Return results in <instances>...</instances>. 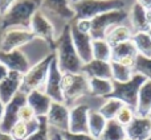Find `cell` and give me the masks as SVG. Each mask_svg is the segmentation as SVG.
<instances>
[{
  "instance_id": "3957f363",
  "label": "cell",
  "mask_w": 151,
  "mask_h": 140,
  "mask_svg": "<svg viewBox=\"0 0 151 140\" xmlns=\"http://www.w3.org/2000/svg\"><path fill=\"white\" fill-rule=\"evenodd\" d=\"M74 20H91L115 9H127L126 0H74L70 1Z\"/></svg>"
},
{
  "instance_id": "e575fe53",
  "label": "cell",
  "mask_w": 151,
  "mask_h": 140,
  "mask_svg": "<svg viewBox=\"0 0 151 140\" xmlns=\"http://www.w3.org/2000/svg\"><path fill=\"white\" fill-rule=\"evenodd\" d=\"M25 140H52V131L47 123L45 118H40V127L35 134H32Z\"/></svg>"
},
{
  "instance_id": "44dd1931",
  "label": "cell",
  "mask_w": 151,
  "mask_h": 140,
  "mask_svg": "<svg viewBox=\"0 0 151 140\" xmlns=\"http://www.w3.org/2000/svg\"><path fill=\"white\" fill-rule=\"evenodd\" d=\"M81 73L90 78H101V79H111V65L106 61L91 60L90 62L83 64Z\"/></svg>"
},
{
  "instance_id": "b9f144b4",
  "label": "cell",
  "mask_w": 151,
  "mask_h": 140,
  "mask_svg": "<svg viewBox=\"0 0 151 140\" xmlns=\"http://www.w3.org/2000/svg\"><path fill=\"white\" fill-rule=\"evenodd\" d=\"M0 140H16V139L9 132H4V131L0 130Z\"/></svg>"
},
{
  "instance_id": "83f0119b",
  "label": "cell",
  "mask_w": 151,
  "mask_h": 140,
  "mask_svg": "<svg viewBox=\"0 0 151 140\" xmlns=\"http://www.w3.org/2000/svg\"><path fill=\"white\" fill-rule=\"evenodd\" d=\"M107 120L99 114L97 110H90L89 112V135H91L93 138H96L97 140L99 139V136L102 135L105 127H106Z\"/></svg>"
},
{
  "instance_id": "8fae6325",
  "label": "cell",
  "mask_w": 151,
  "mask_h": 140,
  "mask_svg": "<svg viewBox=\"0 0 151 140\" xmlns=\"http://www.w3.org/2000/svg\"><path fill=\"white\" fill-rule=\"evenodd\" d=\"M69 109L65 103H58V102H52L49 111H48L47 123L49 126L50 131L53 132H68L69 131Z\"/></svg>"
},
{
  "instance_id": "ba28073f",
  "label": "cell",
  "mask_w": 151,
  "mask_h": 140,
  "mask_svg": "<svg viewBox=\"0 0 151 140\" xmlns=\"http://www.w3.org/2000/svg\"><path fill=\"white\" fill-rule=\"evenodd\" d=\"M29 31L33 33V36L39 40H42L44 42H47L52 49H55L56 39H57L58 33L56 31V26L53 25V23L41 12L37 11L33 15L31 21V26Z\"/></svg>"
},
{
  "instance_id": "f6af8a7d",
  "label": "cell",
  "mask_w": 151,
  "mask_h": 140,
  "mask_svg": "<svg viewBox=\"0 0 151 140\" xmlns=\"http://www.w3.org/2000/svg\"><path fill=\"white\" fill-rule=\"evenodd\" d=\"M55 136H56V139L57 140H63V138H61V135L58 132H55Z\"/></svg>"
},
{
  "instance_id": "ee69618b",
  "label": "cell",
  "mask_w": 151,
  "mask_h": 140,
  "mask_svg": "<svg viewBox=\"0 0 151 140\" xmlns=\"http://www.w3.org/2000/svg\"><path fill=\"white\" fill-rule=\"evenodd\" d=\"M4 106H5V104L3 103L1 101H0V120H1V118H3V112H4Z\"/></svg>"
},
{
  "instance_id": "f1b7e54d",
  "label": "cell",
  "mask_w": 151,
  "mask_h": 140,
  "mask_svg": "<svg viewBox=\"0 0 151 140\" xmlns=\"http://www.w3.org/2000/svg\"><path fill=\"white\" fill-rule=\"evenodd\" d=\"M126 138V130L115 119L107 120L102 135L98 140H123Z\"/></svg>"
},
{
  "instance_id": "4dcf8cb0",
  "label": "cell",
  "mask_w": 151,
  "mask_h": 140,
  "mask_svg": "<svg viewBox=\"0 0 151 140\" xmlns=\"http://www.w3.org/2000/svg\"><path fill=\"white\" fill-rule=\"evenodd\" d=\"M91 49H93V60L106 61V62L111 61V46L105 39L93 40Z\"/></svg>"
},
{
  "instance_id": "f35d334b",
  "label": "cell",
  "mask_w": 151,
  "mask_h": 140,
  "mask_svg": "<svg viewBox=\"0 0 151 140\" xmlns=\"http://www.w3.org/2000/svg\"><path fill=\"white\" fill-rule=\"evenodd\" d=\"M16 0H0V15H4L5 12L8 11V8L15 3Z\"/></svg>"
},
{
  "instance_id": "8d00e7d4",
  "label": "cell",
  "mask_w": 151,
  "mask_h": 140,
  "mask_svg": "<svg viewBox=\"0 0 151 140\" xmlns=\"http://www.w3.org/2000/svg\"><path fill=\"white\" fill-rule=\"evenodd\" d=\"M63 140H97L89 134H70V132H63L60 134Z\"/></svg>"
},
{
  "instance_id": "f546056e",
  "label": "cell",
  "mask_w": 151,
  "mask_h": 140,
  "mask_svg": "<svg viewBox=\"0 0 151 140\" xmlns=\"http://www.w3.org/2000/svg\"><path fill=\"white\" fill-rule=\"evenodd\" d=\"M122 106H123V103L121 101H118V99L106 98V99H104L101 106L97 109V111H98L106 120H113V119H115L118 111L122 109Z\"/></svg>"
},
{
  "instance_id": "7402d4cb",
  "label": "cell",
  "mask_w": 151,
  "mask_h": 140,
  "mask_svg": "<svg viewBox=\"0 0 151 140\" xmlns=\"http://www.w3.org/2000/svg\"><path fill=\"white\" fill-rule=\"evenodd\" d=\"M127 23L131 26L134 33H137V32H150L146 21V9L137 3H133V5H130V8H129Z\"/></svg>"
},
{
  "instance_id": "7c38bea8",
  "label": "cell",
  "mask_w": 151,
  "mask_h": 140,
  "mask_svg": "<svg viewBox=\"0 0 151 140\" xmlns=\"http://www.w3.org/2000/svg\"><path fill=\"white\" fill-rule=\"evenodd\" d=\"M27 103V94L19 91L9 102L4 106L3 118L0 120V130L4 132H9L16 122L19 120V111Z\"/></svg>"
},
{
  "instance_id": "d6986e66",
  "label": "cell",
  "mask_w": 151,
  "mask_h": 140,
  "mask_svg": "<svg viewBox=\"0 0 151 140\" xmlns=\"http://www.w3.org/2000/svg\"><path fill=\"white\" fill-rule=\"evenodd\" d=\"M126 136L133 140H147L151 138V120L149 116H138L137 115L133 122L125 127Z\"/></svg>"
},
{
  "instance_id": "d590c367",
  "label": "cell",
  "mask_w": 151,
  "mask_h": 140,
  "mask_svg": "<svg viewBox=\"0 0 151 140\" xmlns=\"http://www.w3.org/2000/svg\"><path fill=\"white\" fill-rule=\"evenodd\" d=\"M35 118H37V116L35 115L33 110H32L27 103L24 104V106L20 109V111H19V120H21V122H31V120H33Z\"/></svg>"
},
{
  "instance_id": "ab89813d",
  "label": "cell",
  "mask_w": 151,
  "mask_h": 140,
  "mask_svg": "<svg viewBox=\"0 0 151 140\" xmlns=\"http://www.w3.org/2000/svg\"><path fill=\"white\" fill-rule=\"evenodd\" d=\"M134 3L139 4L142 8H145L146 11L151 9V0H134Z\"/></svg>"
},
{
  "instance_id": "484cf974",
  "label": "cell",
  "mask_w": 151,
  "mask_h": 140,
  "mask_svg": "<svg viewBox=\"0 0 151 140\" xmlns=\"http://www.w3.org/2000/svg\"><path fill=\"white\" fill-rule=\"evenodd\" d=\"M113 91L111 79H101V78H90L89 79V94L94 98L106 99Z\"/></svg>"
},
{
  "instance_id": "f907efd6",
  "label": "cell",
  "mask_w": 151,
  "mask_h": 140,
  "mask_svg": "<svg viewBox=\"0 0 151 140\" xmlns=\"http://www.w3.org/2000/svg\"><path fill=\"white\" fill-rule=\"evenodd\" d=\"M70 1H74V0H70Z\"/></svg>"
},
{
  "instance_id": "60d3db41",
  "label": "cell",
  "mask_w": 151,
  "mask_h": 140,
  "mask_svg": "<svg viewBox=\"0 0 151 140\" xmlns=\"http://www.w3.org/2000/svg\"><path fill=\"white\" fill-rule=\"evenodd\" d=\"M8 73H9V71H8V69L5 68V66L3 65L1 62H0V82H1V81L4 79L5 77H7V74H8Z\"/></svg>"
},
{
  "instance_id": "30bf717a",
  "label": "cell",
  "mask_w": 151,
  "mask_h": 140,
  "mask_svg": "<svg viewBox=\"0 0 151 140\" xmlns=\"http://www.w3.org/2000/svg\"><path fill=\"white\" fill-rule=\"evenodd\" d=\"M36 37L29 29L23 28H11L4 31L0 41V52H12L16 49H21L29 42H32Z\"/></svg>"
},
{
  "instance_id": "603a6c76",
  "label": "cell",
  "mask_w": 151,
  "mask_h": 140,
  "mask_svg": "<svg viewBox=\"0 0 151 140\" xmlns=\"http://www.w3.org/2000/svg\"><path fill=\"white\" fill-rule=\"evenodd\" d=\"M133 34H134V32H133V29H131V26L129 25V23H123V24H119V25L113 26L106 33L105 40H106L110 46L113 48L118 44H122V42L131 40Z\"/></svg>"
},
{
  "instance_id": "52a82bcc",
  "label": "cell",
  "mask_w": 151,
  "mask_h": 140,
  "mask_svg": "<svg viewBox=\"0 0 151 140\" xmlns=\"http://www.w3.org/2000/svg\"><path fill=\"white\" fill-rule=\"evenodd\" d=\"M145 81H146V78L141 74H137V73L127 82H115V81H113V91L107 98H115L122 102L123 104L130 106L135 110L139 90H141V86L145 83Z\"/></svg>"
},
{
  "instance_id": "836d02e7",
  "label": "cell",
  "mask_w": 151,
  "mask_h": 140,
  "mask_svg": "<svg viewBox=\"0 0 151 140\" xmlns=\"http://www.w3.org/2000/svg\"><path fill=\"white\" fill-rule=\"evenodd\" d=\"M135 116H137L135 110H134L133 107H130V106H126V104H123L122 109L118 111L117 116H115V120H117V122L119 123L121 126H123V127H127V126L130 124L131 122H133V119Z\"/></svg>"
},
{
  "instance_id": "8992f818",
  "label": "cell",
  "mask_w": 151,
  "mask_h": 140,
  "mask_svg": "<svg viewBox=\"0 0 151 140\" xmlns=\"http://www.w3.org/2000/svg\"><path fill=\"white\" fill-rule=\"evenodd\" d=\"M129 9H115L102 13L90 20V36L93 40L105 39L106 33L115 25L127 23Z\"/></svg>"
},
{
  "instance_id": "bcb514c9",
  "label": "cell",
  "mask_w": 151,
  "mask_h": 140,
  "mask_svg": "<svg viewBox=\"0 0 151 140\" xmlns=\"http://www.w3.org/2000/svg\"><path fill=\"white\" fill-rule=\"evenodd\" d=\"M52 140H57L56 139V136H55V132H52Z\"/></svg>"
},
{
  "instance_id": "ac0fdd59",
  "label": "cell",
  "mask_w": 151,
  "mask_h": 140,
  "mask_svg": "<svg viewBox=\"0 0 151 140\" xmlns=\"http://www.w3.org/2000/svg\"><path fill=\"white\" fill-rule=\"evenodd\" d=\"M21 82H23V74L15 71L8 73L7 77L0 82V101L7 104L20 91Z\"/></svg>"
},
{
  "instance_id": "1f68e13d",
  "label": "cell",
  "mask_w": 151,
  "mask_h": 140,
  "mask_svg": "<svg viewBox=\"0 0 151 140\" xmlns=\"http://www.w3.org/2000/svg\"><path fill=\"white\" fill-rule=\"evenodd\" d=\"M110 65H111V81L115 82H127L135 74L133 68L125 66L119 62L110 61Z\"/></svg>"
},
{
  "instance_id": "6da1fadb",
  "label": "cell",
  "mask_w": 151,
  "mask_h": 140,
  "mask_svg": "<svg viewBox=\"0 0 151 140\" xmlns=\"http://www.w3.org/2000/svg\"><path fill=\"white\" fill-rule=\"evenodd\" d=\"M53 53H55L57 66L63 74H65V73H81L83 64L81 58L78 57L74 49L73 41H72L70 24L65 25L63 31L58 33Z\"/></svg>"
},
{
  "instance_id": "9a60e30c",
  "label": "cell",
  "mask_w": 151,
  "mask_h": 140,
  "mask_svg": "<svg viewBox=\"0 0 151 140\" xmlns=\"http://www.w3.org/2000/svg\"><path fill=\"white\" fill-rule=\"evenodd\" d=\"M0 62L8 69V71H15L25 74L32 66L28 56L23 49H16L12 52H0Z\"/></svg>"
},
{
  "instance_id": "681fc988",
  "label": "cell",
  "mask_w": 151,
  "mask_h": 140,
  "mask_svg": "<svg viewBox=\"0 0 151 140\" xmlns=\"http://www.w3.org/2000/svg\"><path fill=\"white\" fill-rule=\"evenodd\" d=\"M147 140H151V138H149V139H147Z\"/></svg>"
},
{
  "instance_id": "cb8c5ba5",
  "label": "cell",
  "mask_w": 151,
  "mask_h": 140,
  "mask_svg": "<svg viewBox=\"0 0 151 140\" xmlns=\"http://www.w3.org/2000/svg\"><path fill=\"white\" fill-rule=\"evenodd\" d=\"M40 127V118H35L31 122H17L13 124V127L11 128L9 134L13 136L16 140H25L28 139L32 134H35Z\"/></svg>"
},
{
  "instance_id": "e0dca14e",
  "label": "cell",
  "mask_w": 151,
  "mask_h": 140,
  "mask_svg": "<svg viewBox=\"0 0 151 140\" xmlns=\"http://www.w3.org/2000/svg\"><path fill=\"white\" fill-rule=\"evenodd\" d=\"M137 57H138V52H137L134 44L131 42V40L111 48V61L114 62H119L122 65L134 69Z\"/></svg>"
},
{
  "instance_id": "4fadbf2b",
  "label": "cell",
  "mask_w": 151,
  "mask_h": 140,
  "mask_svg": "<svg viewBox=\"0 0 151 140\" xmlns=\"http://www.w3.org/2000/svg\"><path fill=\"white\" fill-rule=\"evenodd\" d=\"M93 110L88 103H77L69 111V131L70 134H89V112Z\"/></svg>"
},
{
  "instance_id": "5b68a950",
  "label": "cell",
  "mask_w": 151,
  "mask_h": 140,
  "mask_svg": "<svg viewBox=\"0 0 151 140\" xmlns=\"http://www.w3.org/2000/svg\"><path fill=\"white\" fill-rule=\"evenodd\" d=\"M55 58V53H50L41 61L32 65L29 70L23 75V82H21L20 91L24 94H29L35 90H42L45 85V81L48 77L49 66Z\"/></svg>"
},
{
  "instance_id": "c3c4849f",
  "label": "cell",
  "mask_w": 151,
  "mask_h": 140,
  "mask_svg": "<svg viewBox=\"0 0 151 140\" xmlns=\"http://www.w3.org/2000/svg\"><path fill=\"white\" fill-rule=\"evenodd\" d=\"M149 119L151 120V112H150V114H149Z\"/></svg>"
},
{
  "instance_id": "2e32d148",
  "label": "cell",
  "mask_w": 151,
  "mask_h": 140,
  "mask_svg": "<svg viewBox=\"0 0 151 140\" xmlns=\"http://www.w3.org/2000/svg\"><path fill=\"white\" fill-rule=\"evenodd\" d=\"M70 34H72V41H73L74 49L77 52L78 57L81 58L82 64H88L93 60V49H91V44H93V39L90 34L81 33L80 31L73 26L70 23Z\"/></svg>"
},
{
  "instance_id": "5bb4252c",
  "label": "cell",
  "mask_w": 151,
  "mask_h": 140,
  "mask_svg": "<svg viewBox=\"0 0 151 140\" xmlns=\"http://www.w3.org/2000/svg\"><path fill=\"white\" fill-rule=\"evenodd\" d=\"M61 81H63V73L58 69L56 58H53L52 64L49 66V71H48V77L44 85V91L52 102H58V103H64V96L63 90H61Z\"/></svg>"
},
{
  "instance_id": "277c9868",
  "label": "cell",
  "mask_w": 151,
  "mask_h": 140,
  "mask_svg": "<svg viewBox=\"0 0 151 140\" xmlns=\"http://www.w3.org/2000/svg\"><path fill=\"white\" fill-rule=\"evenodd\" d=\"M64 103L70 109L89 94V78L82 73H65L61 81Z\"/></svg>"
},
{
  "instance_id": "ffe728a7",
  "label": "cell",
  "mask_w": 151,
  "mask_h": 140,
  "mask_svg": "<svg viewBox=\"0 0 151 140\" xmlns=\"http://www.w3.org/2000/svg\"><path fill=\"white\" fill-rule=\"evenodd\" d=\"M27 104L33 110L37 118H45L52 106V99L42 90H35L27 94Z\"/></svg>"
},
{
  "instance_id": "d6a6232c",
  "label": "cell",
  "mask_w": 151,
  "mask_h": 140,
  "mask_svg": "<svg viewBox=\"0 0 151 140\" xmlns=\"http://www.w3.org/2000/svg\"><path fill=\"white\" fill-rule=\"evenodd\" d=\"M134 73L143 75L146 79L151 81V58L138 56L134 64Z\"/></svg>"
},
{
  "instance_id": "7bdbcfd3",
  "label": "cell",
  "mask_w": 151,
  "mask_h": 140,
  "mask_svg": "<svg viewBox=\"0 0 151 140\" xmlns=\"http://www.w3.org/2000/svg\"><path fill=\"white\" fill-rule=\"evenodd\" d=\"M146 21H147V25H149V29L151 31V9L146 11Z\"/></svg>"
},
{
  "instance_id": "4316f807",
  "label": "cell",
  "mask_w": 151,
  "mask_h": 140,
  "mask_svg": "<svg viewBox=\"0 0 151 140\" xmlns=\"http://www.w3.org/2000/svg\"><path fill=\"white\" fill-rule=\"evenodd\" d=\"M131 42L134 44L138 56L151 58V34L149 32H137L131 37Z\"/></svg>"
},
{
  "instance_id": "7dc6e473",
  "label": "cell",
  "mask_w": 151,
  "mask_h": 140,
  "mask_svg": "<svg viewBox=\"0 0 151 140\" xmlns=\"http://www.w3.org/2000/svg\"><path fill=\"white\" fill-rule=\"evenodd\" d=\"M123 140H133V139H130V138H127V136H126V138L123 139Z\"/></svg>"
},
{
  "instance_id": "7a4b0ae2",
  "label": "cell",
  "mask_w": 151,
  "mask_h": 140,
  "mask_svg": "<svg viewBox=\"0 0 151 140\" xmlns=\"http://www.w3.org/2000/svg\"><path fill=\"white\" fill-rule=\"evenodd\" d=\"M41 4L42 0H16L0 17V28L3 31L11 28L29 29L32 17L40 11Z\"/></svg>"
},
{
  "instance_id": "9c48e42d",
  "label": "cell",
  "mask_w": 151,
  "mask_h": 140,
  "mask_svg": "<svg viewBox=\"0 0 151 140\" xmlns=\"http://www.w3.org/2000/svg\"><path fill=\"white\" fill-rule=\"evenodd\" d=\"M40 11L49 20L55 17L63 21L64 25H68L74 20V12L72 9L70 0H42Z\"/></svg>"
},
{
  "instance_id": "d4e9b609",
  "label": "cell",
  "mask_w": 151,
  "mask_h": 140,
  "mask_svg": "<svg viewBox=\"0 0 151 140\" xmlns=\"http://www.w3.org/2000/svg\"><path fill=\"white\" fill-rule=\"evenodd\" d=\"M151 112V81L146 79L141 86L138 94V102L135 107V114L138 116H149Z\"/></svg>"
},
{
  "instance_id": "74e56055",
  "label": "cell",
  "mask_w": 151,
  "mask_h": 140,
  "mask_svg": "<svg viewBox=\"0 0 151 140\" xmlns=\"http://www.w3.org/2000/svg\"><path fill=\"white\" fill-rule=\"evenodd\" d=\"M72 24L81 33L90 34V20H73Z\"/></svg>"
}]
</instances>
